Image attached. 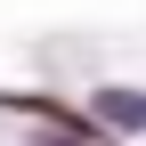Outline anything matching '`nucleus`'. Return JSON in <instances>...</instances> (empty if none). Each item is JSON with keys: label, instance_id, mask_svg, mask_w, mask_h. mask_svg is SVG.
<instances>
[{"label": "nucleus", "instance_id": "obj_1", "mask_svg": "<svg viewBox=\"0 0 146 146\" xmlns=\"http://www.w3.org/2000/svg\"><path fill=\"white\" fill-rule=\"evenodd\" d=\"M89 114H98L106 130H146V98H138V89H98Z\"/></svg>", "mask_w": 146, "mask_h": 146}]
</instances>
